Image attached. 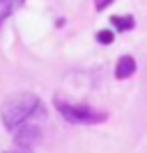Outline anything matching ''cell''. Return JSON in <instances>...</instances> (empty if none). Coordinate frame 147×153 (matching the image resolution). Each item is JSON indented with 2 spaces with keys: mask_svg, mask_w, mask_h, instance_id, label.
<instances>
[{
  "mask_svg": "<svg viewBox=\"0 0 147 153\" xmlns=\"http://www.w3.org/2000/svg\"><path fill=\"white\" fill-rule=\"evenodd\" d=\"M41 114H44V105L39 101V96L30 94V91L7 96L0 105V121L9 133L19 130L23 123L32 121L35 117H41Z\"/></svg>",
  "mask_w": 147,
  "mask_h": 153,
  "instance_id": "cell-1",
  "label": "cell"
},
{
  "mask_svg": "<svg viewBox=\"0 0 147 153\" xmlns=\"http://www.w3.org/2000/svg\"><path fill=\"white\" fill-rule=\"evenodd\" d=\"M53 105L62 114V119H67L71 123H78V126H94V123H103L108 119V114L101 112V110H94V108H90V105H83V103L62 101L60 96L53 98Z\"/></svg>",
  "mask_w": 147,
  "mask_h": 153,
  "instance_id": "cell-2",
  "label": "cell"
},
{
  "mask_svg": "<svg viewBox=\"0 0 147 153\" xmlns=\"http://www.w3.org/2000/svg\"><path fill=\"white\" fill-rule=\"evenodd\" d=\"M39 140H41V128L35 121H28V123H23L19 130H14V142H16V146H21V149H32Z\"/></svg>",
  "mask_w": 147,
  "mask_h": 153,
  "instance_id": "cell-3",
  "label": "cell"
},
{
  "mask_svg": "<svg viewBox=\"0 0 147 153\" xmlns=\"http://www.w3.org/2000/svg\"><path fill=\"white\" fill-rule=\"evenodd\" d=\"M136 73V59L131 55H124V57L117 59V66H115V78L117 80H127Z\"/></svg>",
  "mask_w": 147,
  "mask_h": 153,
  "instance_id": "cell-4",
  "label": "cell"
},
{
  "mask_svg": "<svg viewBox=\"0 0 147 153\" xmlns=\"http://www.w3.org/2000/svg\"><path fill=\"white\" fill-rule=\"evenodd\" d=\"M21 5H23V0H2V2H0V23H2L14 9H19Z\"/></svg>",
  "mask_w": 147,
  "mask_h": 153,
  "instance_id": "cell-5",
  "label": "cell"
},
{
  "mask_svg": "<svg viewBox=\"0 0 147 153\" xmlns=\"http://www.w3.org/2000/svg\"><path fill=\"white\" fill-rule=\"evenodd\" d=\"M110 23H113L117 30H131V27H133V16H113Z\"/></svg>",
  "mask_w": 147,
  "mask_h": 153,
  "instance_id": "cell-6",
  "label": "cell"
},
{
  "mask_svg": "<svg viewBox=\"0 0 147 153\" xmlns=\"http://www.w3.org/2000/svg\"><path fill=\"white\" fill-rule=\"evenodd\" d=\"M96 41H99V44H103V46L113 44V32H110V30H101L99 34H96Z\"/></svg>",
  "mask_w": 147,
  "mask_h": 153,
  "instance_id": "cell-7",
  "label": "cell"
},
{
  "mask_svg": "<svg viewBox=\"0 0 147 153\" xmlns=\"http://www.w3.org/2000/svg\"><path fill=\"white\" fill-rule=\"evenodd\" d=\"M110 2H113V0H96V9L101 12V9H106V7H108Z\"/></svg>",
  "mask_w": 147,
  "mask_h": 153,
  "instance_id": "cell-8",
  "label": "cell"
},
{
  "mask_svg": "<svg viewBox=\"0 0 147 153\" xmlns=\"http://www.w3.org/2000/svg\"><path fill=\"white\" fill-rule=\"evenodd\" d=\"M7 153H21V151H7Z\"/></svg>",
  "mask_w": 147,
  "mask_h": 153,
  "instance_id": "cell-9",
  "label": "cell"
},
{
  "mask_svg": "<svg viewBox=\"0 0 147 153\" xmlns=\"http://www.w3.org/2000/svg\"><path fill=\"white\" fill-rule=\"evenodd\" d=\"M0 2H2V0H0Z\"/></svg>",
  "mask_w": 147,
  "mask_h": 153,
  "instance_id": "cell-10",
  "label": "cell"
}]
</instances>
